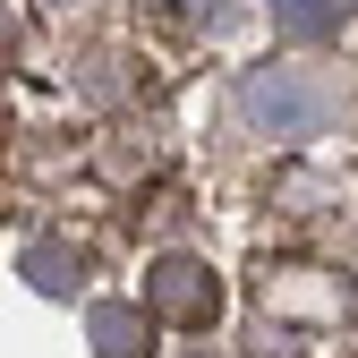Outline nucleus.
<instances>
[{
  "label": "nucleus",
  "mask_w": 358,
  "mask_h": 358,
  "mask_svg": "<svg viewBox=\"0 0 358 358\" xmlns=\"http://www.w3.org/2000/svg\"><path fill=\"white\" fill-rule=\"evenodd\" d=\"M239 111L264 128V137H324V120L341 111V85L333 77H316L307 60H256L248 77H239Z\"/></svg>",
  "instance_id": "obj_1"
},
{
  "label": "nucleus",
  "mask_w": 358,
  "mask_h": 358,
  "mask_svg": "<svg viewBox=\"0 0 358 358\" xmlns=\"http://www.w3.org/2000/svg\"><path fill=\"white\" fill-rule=\"evenodd\" d=\"M145 316L171 324V333H213L222 324V273L205 256H154V273H145Z\"/></svg>",
  "instance_id": "obj_2"
},
{
  "label": "nucleus",
  "mask_w": 358,
  "mask_h": 358,
  "mask_svg": "<svg viewBox=\"0 0 358 358\" xmlns=\"http://www.w3.org/2000/svg\"><path fill=\"white\" fill-rule=\"evenodd\" d=\"M85 341H94V358H145L154 350V316L128 299H94L85 307Z\"/></svg>",
  "instance_id": "obj_3"
},
{
  "label": "nucleus",
  "mask_w": 358,
  "mask_h": 358,
  "mask_svg": "<svg viewBox=\"0 0 358 358\" xmlns=\"http://www.w3.org/2000/svg\"><path fill=\"white\" fill-rule=\"evenodd\" d=\"M273 34L299 43V52H324V43L350 34V9L341 0H273Z\"/></svg>",
  "instance_id": "obj_4"
},
{
  "label": "nucleus",
  "mask_w": 358,
  "mask_h": 358,
  "mask_svg": "<svg viewBox=\"0 0 358 358\" xmlns=\"http://www.w3.org/2000/svg\"><path fill=\"white\" fill-rule=\"evenodd\" d=\"M77 273H85V264H77V248H60V239H43V248H26V282H34V290H52V299H69V290H77Z\"/></svg>",
  "instance_id": "obj_5"
},
{
  "label": "nucleus",
  "mask_w": 358,
  "mask_h": 358,
  "mask_svg": "<svg viewBox=\"0 0 358 358\" xmlns=\"http://www.w3.org/2000/svg\"><path fill=\"white\" fill-rule=\"evenodd\" d=\"M248 358H307V350H299V333H290V324H256Z\"/></svg>",
  "instance_id": "obj_6"
},
{
  "label": "nucleus",
  "mask_w": 358,
  "mask_h": 358,
  "mask_svg": "<svg viewBox=\"0 0 358 358\" xmlns=\"http://www.w3.org/2000/svg\"><path fill=\"white\" fill-rule=\"evenodd\" d=\"M9 52H17V17L0 9V60H9Z\"/></svg>",
  "instance_id": "obj_7"
},
{
  "label": "nucleus",
  "mask_w": 358,
  "mask_h": 358,
  "mask_svg": "<svg viewBox=\"0 0 358 358\" xmlns=\"http://www.w3.org/2000/svg\"><path fill=\"white\" fill-rule=\"evenodd\" d=\"M350 324H358V282H350Z\"/></svg>",
  "instance_id": "obj_8"
},
{
  "label": "nucleus",
  "mask_w": 358,
  "mask_h": 358,
  "mask_svg": "<svg viewBox=\"0 0 358 358\" xmlns=\"http://www.w3.org/2000/svg\"><path fill=\"white\" fill-rule=\"evenodd\" d=\"M179 9H205V0H179Z\"/></svg>",
  "instance_id": "obj_9"
}]
</instances>
